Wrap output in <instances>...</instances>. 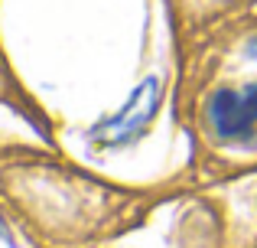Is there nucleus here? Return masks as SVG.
I'll return each instance as SVG.
<instances>
[{
	"label": "nucleus",
	"instance_id": "f03ea898",
	"mask_svg": "<svg viewBox=\"0 0 257 248\" xmlns=\"http://www.w3.org/2000/svg\"><path fill=\"white\" fill-rule=\"evenodd\" d=\"M160 108V82L157 78H147L144 85L134 89V95L120 105L114 115H107L104 121H98L91 127V144L98 150H117L127 147L147 124L153 121Z\"/></svg>",
	"mask_w": 257,
	"mask_h": 248
},
{
	"label": "nucleus",
	"instance_id": "f257e3e1",
	"mask_svg": "<svg viewBox=\"0 0 257 248\" xmlns=\"http://www.w3.org/2000/svg\"><path fill=\"white\" fill-rule=\"evenodd\" d=\"M208 127L221 144H257V78L208 98Z\"/></svg>",
	"mask_w": 257,
	"mask_h": 248
},
{
	"label": "nucleus",
	"instance_id": "7ed1b4c3",
	"mask_svg": "<svg viewBox=\"0 0 257 248\" xmlns=\"http://www.w3.org/2000/svg\"><path fill=\"white\" fill-rule=\"evenodd\" d=\"M0 242H10V229H7L4 219H0Z\"/></svg>",
	"mask_w": 257,
	"mask_h": 248
}]
</instances>
